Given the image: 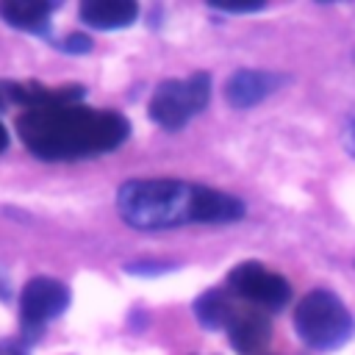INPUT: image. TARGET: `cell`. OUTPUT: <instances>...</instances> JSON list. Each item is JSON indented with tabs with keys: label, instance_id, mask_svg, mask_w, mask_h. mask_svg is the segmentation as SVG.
<instances>
[{
	"label": "cell",
	"instance_id": "obj_15",
	"mask_svg": "<svg viewBox=\"0 0 355 355\" xmlns=\"http://www.w3.org/2000/svg\"><path fill=\"white\" fill-rule=\"evenodd\" d=\"M344 147L349 150V155H355V116L344 122Z\"/></svg>",
	"mask_w": 355,
	"mask_h": 355
},
{
	"label": "cell",
	"instance_id": "obj_13",
	"mask_svg": "<svg viewBox=\"0 0 355 355\" xmlns=\"http://www.w3.org/2000/svg\"><path fill=\"white\" fill-rule=\"evenodd\" d=\"M61 50L64 53H89L92 50V39L86 33H69L64 42H61Z\"/></svg>",
	"mask_w": 355,
	"mask_h": 355
},
{
	"label": "cell",
	"instance_id": "obj_16",
	"mask_svg": "<svg viewBox=\"0 0 355 355\" xmlns=\"http://www.w3.org/2000/svg\"><path fill=\"white\" fill-rule=\"evenodd\" d=\"M8 147V130H6V125L0 122V153Z\"/></svg>",
	"mask_w": 355,
	"mask_h": 355
},
{
	"label": "cell",
	"instance_id": "obj_18",
	"mask_svg": "<svg viewBox=\"0 0 355 355\" xmlns=\"http://www.w3.org/2000/svg\"><path fill=\"white\" fill-rule=\"evenodd\" d=\"M0 355H3V352H0Z\"/></svg>",
	"mask_w": 355,
	"mask_h": 355
},
{
	"label": "cell",
	"instance_id": "obj_6",
	"mask_svg": "<svg viewBox=\"0 0 355 355\" xmlns=\"http://www.w3.org/2000/svg\"><path fill=\"white\" fill-rule=\"evenodd\" d=\"M69 305V288L55 277H33L19 294V316L25 330H39L44 322L61 316Z\"/></svg>",
	"mask_w": 355,
	"mask_h": 355
},
{
	"label": "cell",
	"instance_id": "obj_17",
	"mask_svg": "<svg viewBox=\"0 0 355 355\" xmlns=\"http://www.w3.org/2000/svg\"><path fill=\"white\" fill-rule=\"evenodd\" d=\"M6 103H8V100H6V92H3V83H0V108H6Z\"/></svg>",
	"mask_w": 355,
	"mask_h": 355
},
{
	"label": "cell",
	"instance_id": "obj_4",
	"mask_svg": "<svg viewBox=\"0 0 355 355\" xmlns=\"http://www.w3.org/2000/svg\"><path fill=\"white\" fill-rule=\"evenodd\" d=\"M211 100L208 72H194L183 80L172 78L155 86L150 100V119L164 130H180L191 116H197Z\"/></svg>",
	"mask_w": 355,
	"mask_h": 355
},
{
	"label": "cell",
	"instance_id": "obj_8",
	"mask_svg": "<svg viewBox=\"0 0 355 355\" xmlns=\"http://www.w3.org/2000/svg\"><path fill=\"white\" fill-rule=\"evenodd\" d=\"M80 22L97 31H119L136 22L139 6L133 0H83L80 3Z\"/></svg>",
	"mask_w": 355,
	"mask_h": 355
},
{
	"label": "cell",
	"instance_id": "obj_5",
	"mask_svg": "<svg viewBox=\"0 0 355 355\" xmlns=\"http://www.w3.org/2000/svg\"><path fill=\"white\" fill-rule=\"evenodd\" d=\"M227 286L233 294H239L261 308H272V311L283 308L291 297L288 283L280 275L269 272L258 261H244V263L233 266V272L227 275Z\"/></svg>",
	"mask_w": 355,
	"mask_h": 355
},
{
	"label": "cell",
	"instance_id": "obj_9",
	"mask_svg": "<svg viewBox=\"0 0 355 355\" xmlns=\"http://www.w3.org/2000/svg\"><path fill=\"white\" fill-rule=\"evenodd\" d=\"M227 336H230V344L236 352L250 355V352H258L269 341L272 324H269L266 313H261V311H236L233 322L227 324Z\"/></svg>",
	"mask_w": 355,
	"mask_h": 355
},
{
	"label": "cell",
	"instance_id": "obj_10",
	"mask_svg": "<svg viewBox=\"0 0 355 355\" xmlns=\"http://www.w3.org/2000/svg\"><path fill=\"white\" fill-rule=\"evenodd\" d=\"M58 3H42V0H3L0 17L19 31L28 33H47L50 31V11Z\"/></svg>",
	"mask_w": 355,
	"mask_h": 355
},
{
	"label": "cell",
	"instance_id": "obj_14",
	"mask_svg": "<svg viewBox=\"0 0 355 355\" xmlns=\"http://www.w3.org/2000/svg\"><path fill=\"white\" fill-rule=\"evenodd\" d=\"M172 263H128V272L130 275H158V272H169Z\"/></svg>",
	"mask_w": 355,
	"mask_h": 355
},
{
	"label": "cell",
	"instance_id": "obj_11",
	"mask_svg": "<svg viewBox=\"0 0 355 355\" xmlns=\"http://www.w3.org/2000/svg\"><path fill=\"white\" fill-rule=\"evenodd\" d=\"M236 311L239 308H236L230 291H225V288H208L205 294H200L194 300V316L208 330H222V327L227 330Z\"/></svg>",
	"mask_w": 355,
	"mask_h": 355
},
{
	"label": "cell",
	"instance_id": "obj_12",
	"mask_svg": "<svg viewBox=\"0 0 355 355\" xmlns=\"http://www.w3.org/2000/svg\"><path fill=\"white\" fill-rule=\"evenodd\" d=\"M208 6L211 8H219V11H233V14H247V11L263 8L261 0H211Z\"/></svg>",
	"mask_w": 355,
	"mask_h": 355
},
{
	"label": "cell",
	"instance_id": "obj_2",
	"mask_svg": "<svg viewBox=\"0 0 355 355\" xmlns=\"http://www.w3.org/2000/svg\"><path fill=\"white\" fill-rule=\"evenodd\" d=\"M17 133L42 161H78L116 150L128 139L130 125L119 111L69 103L19 114Z\"/></svg>",
	"mask_w": 355,
	"mask_h": 355
},
{
	"label": "cell",
	"instance_id": "obj_3",
	"mask_svg": "<svg viewBox=\"0 0 355 355\" xmlns=\"http://www.w3.org/2000/svg\"><path fill=\"white\" fill-rule=\"evenodd\" d=\"M294 327L311 349H338L352 338L355 319L333 291L313 288L300 300L294 311Z\"/></svg>",
	"mask_w": 355,
	"mask_h": 355
},
{
	"label": "cell",
	"instance_id": "obj_1",
	"mask_svg": "<svg viewBox=\"0 0 355 355\" xmlns=\"http://www.w3.org/2000/svg\"><path fill=\"white\" fill-rule=\"evenodd\" d=\"M116 211L136 230H169L189 222H236L247 208L239 197L208 186L178 178H139L119 186Z\"/></svg>",
	"mask_w": 355,
	"mask_h": 355
},
{
	"label": "cell",
	"instance_id": "obj_7",
	"mask_svg": "<svg viewBox=\"0 0 355 355\" xmlns=\"http://www.w3.org/2000/svg\"><path fill=\"white\" fill-rule=\"evenodd\" d=\"M286 83L283 75L266 69H236L225 83V100L233 108H252Z\"/></svg>",
	"mask_w": 355,
	"mask_h": 355
}]
</instances>
